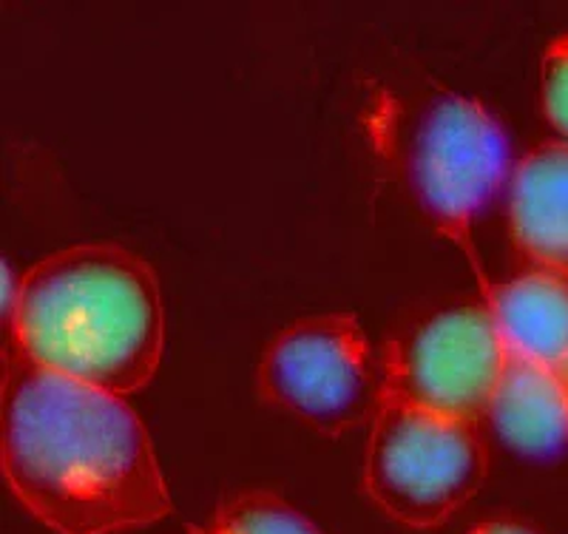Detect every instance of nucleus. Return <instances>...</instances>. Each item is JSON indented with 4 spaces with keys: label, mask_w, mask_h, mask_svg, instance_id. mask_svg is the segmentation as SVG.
<instances>
[{
    "label": "nucleus",
    "mask_w": 568,
    "mask_h": 534,
    "mask_svg": "<svg viewBox=\"0 0 568 534\" xmlns=\"http://www.w3.org/2000/svg\"><path fill=\"white\" fill-rule=\"evenodd\" d=\"M466 534H540V532H535L531 526H526V523H517V521H489V523H480V526L469 528Z\"/></svg>",
    "instance_id": "obj_13"
},
{
    "label": "nucleus",
    "mask_w": 568,
    "mask_h": 534,
    "mask_svg": "<svg viewBox=\"0 0 568 534\" xmlns=\"http://www.w3.org/2000/svg\"><path fill=\"white\" fill-rule=\"evenodd\" d=\"M542 109L568 142V32L560 34L542 58Z\"/></svg>",
    "instance_id": "obj_11"
},
{
    "label": "nucleus",
    "mask_w": 568,
    "mask_h": 534,
    "mask_svg": "<svg viewBox=\"0 0 568 534\" xmlns=\"http://www.w3.org/2000/svg\"><path fill=\"white\" fill-rule=\"evenodd\" d=\"M194 534H324L311 517L273 492H242L220 506L207 528Z\"/></svg>",
    "instance_id": "obj_10"
},
{
    "label": "nucleus",
    "mask_w": 568,
    "mask_h": 534,
    "mask_svg": "<svg viewBox=\"0 0 568 534\" xmlns=\"http://www.w3.org/2000/svg\"><path fill=\"white\" fill-rule=\"evenodd\" d=\"M506 350L542 367L560 370L568 361V282L535 271L484 293Z\"/></svg>",
    "instance_id": "obj_9"
},
{
    "label": "nucleus",
    "mask_w": 568,
    "mask_h": 534,
    "mask_svg": "<svg viewBox=\"0 0 568 534\" xmlns=\"http://www.w3.org/2000/svg\"><path fill=\"white\" fill-rule=\"evenodd\" d=\"M398 162L420 213L435 231L464 248L480 273L471 228L509 177L504 125L480 100L444 91L429 97L413 117Z\"/></svg>",
    "instance_id": "obj_4"
},
{
    "label": "nucleus",
    "mask_w": 568,
    "mask_h": 534,
    "mask_svg": "<svg viewBox=\"0 0 568 534\" xmlns=\"http://www.w3.org/2000/svg\"><path fill=\"white\" fill-rule=\"evenodd\" d=\"M258 393L322 435L373 421L387 404L384 353H375L353 313H324L293 322L267 344L258 364Z\"/></svg>",
    "instance_id": "obj_5"
},
{
    "label": "nucleus",
    "mask_w": 568,
    "mask_h": 534,
    "mask_svg": "<svg viewBox=\"0 0 568 534\" xmlns=\"http://www.w3.org/2000/svg\"><path fill=\"white\" fill-rule=\"evenodd\" d=\"M9 490L54 534H116L171 515L149 430L123 395L9 347L0 399Z\"/></svg>",
    "instance_id": "obj_1"
},
{
    "label": "nucleus",
    "mask_w": 568,
    "mask_h": 534,
    "mask_svg": "<svg viewBox=\"0 0 568 534\" xmlns=\"http://www.w3.org/2000/svg\"><path fill=\"white\" fill-rule=\"evenodd\" d=\"M18 299H20V279L14 276L9 259H3V322L7 324L12 322Z\"/></svg>",
    "instance_id": "obj_12"
},
{
    "label": "nucleus",
    "mask_w": 568,
    "mask_h": 534,
    "mask_svg": "<svg viewBox=\"0 0 568 534\" xmlns=\"http://www.w3.org/2000/svg\"><path fill=\"white\" fill-rule=\"evenodd\" d=\"M506 355L489 304H453L387 344V399L480 424Z\"/></svg>",
    "instance_id": "obj_6"
},
{
    "label": "nucleus",
    "mask_w": 568,
    "mask_h": 534,
    "mask_svg": "<svg viewBox=\"0 0 568 534\" xmlns=\"http://www.w3.org/2000/svg\"><path fill=\"white\" fill-rule=\"evenodd\" d=\"M491 432L529 461H557L568 452V395L557 370L509 353L489 410Z\"/></svg>",
    "instance_id": "obj_7"
},
{
    "label": "nucleus",
    "mask_w": 568,
    "mask_h": 534,
    "mask_svg": "<svg viewBox=\"0 0 568 534\" xmlns=\"http://www.w3.org/2000/svg\"><path fill=\"white\" fill-rule=\"evenodd\" d=\"M489 472L475 421L449 419L387 399L373 419L364 486L384 515L413 528H435L484 486Z\"/></svg>",
    "instance_id": "obj_3"
},
{
    "label": "nucleus",
    "mask_w": 568,
    "mask_h": 534,
    "mask_svg": "<svg viewBox=\"0 0 568 534\" xmlns=\"http://www.w3.org/2000/svg\"><path fill=\"white\" fill-rule=\"evenodd\" d=\"M7 330L12 347L40 367L125 399L160 367L162 290L149 262L125 248H65L20 276Z\"/></svg>",
    "instance_id": "obj_2"
},
{
    "label": "nucleus",
    "mask_w": 568,
    "mask_h": 534,
    "mask_svg": "<svg viewBox=\"0 0 568 534\" xmlns=\"http://www.w3.org/2000/svg\"><path fill=\"white\" fill-rule=\"evenodd\" d=\"M557 373H560V379H562V386H566V395H568V361H566V364H562L560 370H557Z\"/></svg>",
    "instance_id": "obj_14"
},
{
    "label": "nucleus",
    "mask_w": 568,
    "mask_h": 534,
    "mask_svg": "<svg viewBox=\"0 0 568 534\" xmlns=\"http://www.w3.org/2000/svg\"><path fill=\"white\" fill-rule=\"evenodd\" d=\"M509 225L537 271L568 282V142H542L515 168Z\"/></svg>",
    "instance_id": "obj_8"
}]
</instances>
